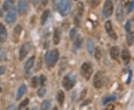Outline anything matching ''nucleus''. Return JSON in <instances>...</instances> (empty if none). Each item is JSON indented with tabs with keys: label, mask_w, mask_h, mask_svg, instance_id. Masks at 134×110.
<instances>
[{
	"label": "nucleus",
	"mask_w": 134,
	"mask_h": 110,
	"mask_svg": "<svg viewBox=\"0 0 134 110\" xmlns=\"http://www.w3.org/2000/svg\"><path fill=\"white\" fill-rule=\"evenodd\" d=\"M59 59V52L57 49H52L47 51L45 55V62L48 68H52L55 66Z\"/></svg>",
	"instance_id": "obj_1"
},
{
	"label": "nucleus",
	"mask_w": 134,
	"mask_h": 110,
	"mask_svg": "<svg viewBox=\"0 0 134 110\" xmlns=\"http://www.w3.org/2000/svg\"><path fill=\"white\" fill-rule=\"evenodd\" d=\"M72 2L70 0H60L58 4V11L62 16H66L70 13Z\"/></svg>",
	"instance_id": "obj_2"
},
{
	"label": "nucleus",
	"mask_w": 134,
	"mask_h": 110,
	"mask_svg": "<svg viewBox=\"0 0 134 110\" xmlns=\"http://www.w3.org/2000/svg\"><path fill=\"white\" fill-rule=\"evenodd\" d=\"M81 73L86 80H89L92 74V68L89 62H84L81 66Z\"/></svg>",
	"instance_id": "obj_3"
},
{
	"label": "nucleus",
	"mask_w": 134,
	"mask_h": 110,
	"mask_svg": "<svg viewBox=\"0 0 134 110\" xmlns=\"http://www.w3.org/2000/svg\"><path fill=\"white\" fill-rule=\"evenodd\" d=\"M113 12V4L111 0H106L103 7L102 13L105 17L110 16Z\"/></svg>",
	"instance_id": "obj_4"
},
{
	"label": "nucleus",
	"mask_w": 134,
	"mask_h": 110,
	"mask_svg": "<svg viewBox=\"0 0 134 110\" xmlns=\"http://www.w3.org/2000/svg\"><path fill=\"white\" fill-rule=\"evenodd\" d=\"M75 80L71 75H66L63 79L62 84L66 90L72 89L75 86Z\"/></svg>",
	"instance_id": "obj_5"
},
{
	"label": "nucleus",
	"mask_w": 134,
	"mask_h": 110,
	"mask_svg": "<svg viewBox=\"0 0 134 110\" xmlns=\"http://www.w3.org/2000/svg\"><path fill=\"white\" fill-rule=\"evenodd\" d=\"M30 48H31V45L29 44V42H26V43H24L20 48V56H19V59L20 60H23L24 58L28 55V52L30 51Z\"/></svg>",
	"instance_id": "obj_6"
},
{
	"label": "nucleus",
	"mask_w": 134,
	"mask_h": 110,
	"mask_svg": "<svg viewBox=\"0 0 134 110\" xmlns=\"http://www.w3.org/2000/svg\"><path fill=\"white\" fill-rule=\"evenodd\" d=\"M93 84L95 89H101L103 86L102 80V72L101 71H98L93 79Z\"/></svg>",
	"instance_id": "obj_7"
},
{
	"label": "nucleus",
	"mask_w": 134,
	"mask_h": 110,
	"mask_svg": "<svg viewBox=\"0 0 134 110\" xmlns=\"http://www.w3.org/2000/svg\"><path fill=\"white\" fill-rule=\"evenodd\" d=\"M105 29H106V33L108 35L113 39V40H117V35L115 34V32L113 31V26H112V23L110 21H106L105 23Z\"/></svg>",
	"instance_id": "obj_8"
},
{
	"label": "nucleus",
	"mask_w": 134,
	"mask_h": 110,
	"mask_svg": "<svg viewBox=\"0 0 134 110\" xmlns=\"http://www.w3.org/2000/svg\"><path fill=\"white\" fill-rule=\"evenodd\" d=\"M16 10L15 9H12L6 15V22L7 23L11 24L12 22H14L15 20H16Z\"/></svg>",
	"instance_id": "obj_9"
},
{
	"label": "nucleus",
	"mask_w": 134,
	"mask_h": 110,
	"mask_svg": "<svg viewBox=\"0 0 134 110\" xmlns=\"http://www.w3.org/2000/svg\"><path fill=\"white\" fill-rule=\"evenodd\" d=\"M7 34L6 28L3 25L0 24V42H5L7 40Z\"/></svg>",
	"instance_id": "obj_10"
},
{
	"label": "nucleus",
	"mask_w": 134,
	"mask_h": 110,
	"mask_svg": "<svg viewBox=\"0 0 134 110\" xmlns=\"http://www.w3.org/2000/svg\"><path fill=\"white\" fill-rule=\"evenodd\" d=\"M27 11V3L25 0H20L18 2V11L20 14H25Z\"/></svg>",
	"instance_id": "obj_11"
},
{
	"label": "nucleus",
	"mask_w": 134,
	"mask_h": 110,
	"mask_svg": "<svg viewBox=\"0 0 134 110\" xmlns=\"http://www.w3.org/2000/svg\"><path fill=\"white\" fill-rule=\"evenodd\" d=\"M34 60H35V57L33 56V57H30L27 60V62H25V64L24 66V70L26 73H28V71L31 70V69L33 67L34 63Z\"/></svg>",
	"instance_id": "obj_12"
},
{
	"label": "nucleus",
	"mask_w": 134,
	"mask_h": 110,
	"mask_svg": "<svg viewBox=\"0 0 134 110\" xmlns=\"http://www.w3.org/2000/svg\"><path fill=\"white\" fill-rule=\"evenodd\" d=\"M119 53H120V51H119V47L113 46L110 48V57L113 60H117L119 57Z\"/></svg>",
	"instance_id": "obj_13"
},
{
	"label": "nucleus",
	"mask_w": 134,
	"mask_h": 110,
	"mask_svg": "<svg viewBox=\"0 0 134 110\" xmlns=\"http://www.w3.org/2000/svg\"><path fill=\"white\" fill-rule=\"evenodd\" d=\"M121 58L125 64H128L130 60V53L127 49H123L121 51Z\"/></svg>",
	"instance_id": "obj_14"
},
{
	"label": "nucleus",
	"mask_w": 134,
	"mask_h": 110,
	"mask_svg": "<svg viewBox=\"0 0 134 110\" xmlns=\"http://www.w3.org/2000/svg\"><path fill=\"white\" fill-rule=\"evenodd\" d=\"M60 29L59 27H57L55 30V33H54V36H53V42L55 45H58L59 42L60 41Z\"/></svg>",
	"instance_id": "obj_15"
},
{
	"label": "nucleus",
	"mask_w": 134,
	"mask_h": 110,
	"mask_svg": "<svg viewBox=\"0 0 134 110\" xmlns=\"http://www.w3.org/2000/svg\"><path fill=\"white\" fill-rule=\"evenodd\" d=\"M57 100L58 101L59 104L60 106L63 105V103L64 102V100H65V95H64V92L61 90H59L57 91Z\"/></svg>",
	"instance_id": "obj_16"
},
{
	"label": "nucleus",
	"mask_w": 134,
	"mask_h": 110,
	"mask_svg": "<svg viewBox=\"0 0 134 110\" xmlns=\"http://www.w3.org/2000/svg\"><path fill=\"white\" fill-rule=\"evenodd\" d=\"M26 91V87L25 85H22L18 89L17 94H16V100H20L22 97L24 95V94Z\"/></svg>",
	"instance_id": "obj_17"
},
{
	"label": "nucleus",
	"mask_w": 134,
	"mask_h": 110,
	"mask_svg": "<svg viewBox=\"0 0 134 110\" xmlns=\"http://www.w3.org/2000/svg\"><path fill=\"white\" fill-rule=\"evenodd\" d=\"M22 31V27L20 25H17L16 27H14V36L16 37V38H18L20 36V34H21Z\"/></svg>",
	"instance_id": "obj_18"
},
{
	"label": "nucleus",
	"mask_w": 134,
	"mask_h": 110,
	"mask_svg": "<svg viewBox=\"0 0 134 110\" xmlns=\"http://www.w3.org/2000/svg\"><path fill=\"white\" fill-rule=\"evenodd\" d=\"M50 11L49 10H46L42 14V16H41V25H44L46 23V20H48V17L49 16Z\"/></svg>",
	"instance_id": "obj_19"
},
{
	"label": "nucleus",
	"mask_w": 134,
	"mask_h": 110,
	"mask_svg": "<svg viewBox=\"0 0 134 110\" xmlns=\"http://www.w3.org/2000/svg\"><path fill=\"white\" fill-rule=\"evenodd\" d=\"M86 48H87V51L90 53V54H92L94 51V44L91 40H89L86 43Z\"/></svg>",
	"instance_id": "obj_20"
},
{
	"label": "nucleus",
	"mask_w": 134,
	"mask_h": 110,
	"mask_svg": "<svg viewBox=\"0 0 134 110\" xmlns=\"http://www.w3.org/2000/svg\"><path fill=\"white\" fill-rule=\"evenodd\" d=\"M13 6V1L12 0H6L3 5L4 11H9Z\"/></svg>",
	"instance_id": "obj_21"
},
{
	"label": "nucleus",
	"mask_w": 134,
	"mask_h": 110,
	"mask_svg": "<svg viewBox=\"0 0 134 110\" xmlns=\"http://www.w3.org/2000/svg\"><path fill=\"white\" fill-rule=\"evenodd\" d=\"M117 19L119 22H121L124 19L123 10L121 9V7H120V6H118V8H117Z\"/></svg>",
	"instance_id": "obj_22"
},
{
	"label": "nucleus",
	"mask_w": 134,
	"mask_h": 110,
	"mask_svg": "<svg viewBox=\"0 0 134 110\" xmlns=\"http://www.w3.org/2000/svg\"><path fill=\"white\" fill-rule=\"evenodd\" d=\"M81 44H82V38L78 36L77 39L75 40V42H74V47L75 49H78V48H81Z\"/></svg>",
	"instance_id": "obj_23"
},
{
	"label": "nucleus",
	"mask_w": 134,
	"mask_h": 110,
	"mask_svg": "<svg viewBox=\"0 0 134 110\" xmlns=\"http://www.w3.org/2000/svg\"><path fill=\"white\" fill-rule=\"evenodd\" d=\"M115 99H116V97L113 96V95L106 97L104 99V100H103V105H106V103H109L110 102L114 101V100H115Z\"/></svg>",
	"instance_id": "obj_24"
},
{
	"label": "nucleus",
	"mask_w": 134,
	"mask_h": 110,
	"mask_svg": "<svg viewBox=\"0 0 134 110\" xmlns=\"http://www.w3.org/2000/svg\"><path fill=\"white\" fill-rule=\"evenodd\" d=\"M78 14L79 16H82L84 14V5L82 2H78Z\"/></svg>",
	"instance_id": "obj_25"
},
{
	"label": "nucleus",
	"mask_w": 134,
	"mask_h": 110,
	"mask_svg": "<svg viewBox=\"0 0 134 110\" xmlns=\"http://www.w3.org/2000/svg\"><path fill=\"white\" fill-rule=\"evenodd\" d=\"M41 107H42V109H49L50 107V102L49 100H43L42 105H41Z\"/></svg>",
	"instance_id": "obj_26"
},
{
	"label": "nucleus",
	"mask_w": 134,
	"mask_h": 110,
	"mask_svg": "<svg viewBox=\"0 0 134 110\" xmlns=\"http://www.w3.org/2000/svg\"><path fill=\"white\" fill-rule=\"evenodd\" d=\"M95 57L96 60H99L101 57V50L99 47H97L95 49Z\"/></svg>",
	"instance_id": "obj_27"
},
{
	"label": "nucleus",
	"mask_w": 134,
	"mask_h": 110,
	"mask_svg": "<svg viewBox=\"0 0 134 110\" xmlns=\"http://www.w3.org/2000/svg\"><path fill=\"white\" fill-rule=\"evenodd\" d=\"M46 93V89L44 87H42V88L39 89L38 91H37V95H38V96L40 97H42L45 96Z\"/></svg>",
	"instance_id": "obj_28"
},
{
	"label": "nucleus",
	"mask_w": 134,
	"mask_h": 110,
	"mask_svg": "<svg viewBox=\"0 0 134 110\" xmlns=\"http://www.w3.org/2000/svg\"><path fill=\"white\" fill-rule=\"evenodd\" d=\"M127 41L129 45H132V44L133 42V35L130 34V33H127Z\"/></svg>",
	"instance_id": "obj_29"
},
{
	"label": "nucleus",
	"mask_w": 134,
	"mask_h": 110,
	"mask_svg": "<svg viewBox=\"0 0 134 110\" xmlns=\"http://www.w3.org/2000/svg\"><path fill=\"white\" fill-rule=\"evenodd\" d=\"M31 83V86H32L33 88H36V87L37 86V84H38V78H37V77H32Z\"/></svg>",
	"instance_id": "obj_30"
},
{
	"label": "nucleus",
	"mask_w": 134,
	"mask_h": 110,
	"mask_svg": "<svg viewBox=\"0 0 134 110\" xmlns=\"http://www.w3.org/2000/svg\"><path fill=\"white\" fill-rule=\"evenodd\" d=\"M28 103H29V99H28V98L25 99V100H24L20 104V106H19V109H22V108L25 107V106H27Z\"/></svg>",
	"instance_id": "obj_31"
},
{
	"label": "nucleus",
	"mask_w": 134,
	"mask_h": 110,
	"mask_svg": "<svg viewBox=\"0 0 134 110\" xmlns=\"http://www.w3.org/2000/svg\"><path fill=\"white\" fill-rule=\"evenodd\" d=\"M125 30L127 33H130L131 31V21L128 20L125 24Z\"/></svg>",
	"instance_id": "obj_32"
},
{
	"label": "nucleus",
	"mask_w": 134,
	"mask_h": 110,
	"mask_svg": "<svg viewBox=\"0 0 134 110\" xmlns=\"http://www.w3.org/2000/svg\"><path fill=\"white\" fill-rule=\"evenodd\" d=\"M129 6H128V8H127V14H130L133 10L134 8V2H131L130 3H129V5H128Z\"/></svg>",
	"instance_id": "obj_33"
},
{
	"label": "nucleus",
	"mask_w": 134,
	"mask_h": 110,
	"mask_svg": "<svg viewBox=\"0 0 134 110\" xmlns=\"http://www.w3.org/2000/svg\"><path fill=\"white\" fill-rule=\"evenodd\" d=\"M76 34H77V31H76V29H75V28H73V29L71 30L70 37L72 40L75 39V37L76 36Z\"/></svg>",
	"instance_id": "obj_34"
},
{
	"label": "nucleus",
	"mask_w": 134,
	"mask_h": 110,
	"mask_svg": "<svg viewBox=\"0 0 134 110\" xmlns=\"http://www.w3.org/2000/svg\"><path fill=\"white\" fill-rule=\"evenodd\" d=\"M120 1H121V6L124 7H127V5H129V3H130L129 0H120Z\"/></svg>",
	"instance_id": "obj_35"
},
{
	"label": "nucleus",
	"mask_w": 134,
	"mask_h": 110,
	"mask_svg": "<svg viewBox=\"0 0 134 110\" xmlns=\"http://www.w3.org/2000/svg\"><path fill=\"white\" fill-rule=\"evenodd\" d=\"M99 4V0H91V2H90V5H91V6L93 7L98 6Z\"/></svg>",
	"instance_id": "obj_36"
},
{
	"label": "nucleus",
	"mask_w": 134,
	"mask_h": 110,
	"mask_svg": "<svg viewBox=\"0 0 134 110\" xmlns=\"http://www.w3.org/2000/svg\"><path fill=\"white\" fill-rule=\"evenodd\" d=\"M86 89H84L82 91H81V96H80V100H81L82 99H84L86 96Z\"/></svg>",
	"instance_id": "obj_37"
},
{
	"label": "nucleus",
	"mask_w": 134,
	"mask_h": 110,
	"mask_svg": "<svg viewBox=\"0 0 134 110\" xmlns=\"http://www.w3.org/2000/svg\"><path fill=\"white\" fill-rule=\"evenodd\" d=\"M46 81V77L43 75H41V77H40V84H41V86H44Z\"/></svg>",
	"instance_id": "obj_38"
},
{
	"label": "nucleus",
	"mask_w": 134,
	"mask_h": 110,
	"mask_svg": "<svg viewBox=\"0 0 134 110\" xmlns=\"http://www.w3.org/2000/svg\"><path fill=\"white\" fill-rule=\"evenodd\" d=\"M5 70H6V68L5 66H0V75H3L5 73Z\"/></svg>",
	"instance_id": "obj_39"
},
{
	"label": "nucleus",
	"mask_w": 134,
	"mask_h": 110,
	"mask_svg": "<svg viewBox=\"0 0 134 110\" xmlns=\"http://www.w3.org/2000/svg\"><path fill=\"white\" fill-rule=\"evenodd\" d=\"M114 106H113V104H110L106 108V109H109V110H112V109H114Z\"/></svg>",
	"instance_id": "obj_40"
},
{
	"label": "nucleus",
	"mask_w": 134,
	"mask_h": 110,
	"mask_svg": "<svg viewBox=\"0 0 134 110\" xmlns=\"http://www.w3.org/2000/svg\"><path fill=\"white\" fill-rule=\"evenodd\" d=\"M90 102H91L90 100H86V101L84 102V103L81 105V106H85V105H87V104H89V103H90Z\"/></svg>",
	"instance_id": "obj_41"
},
{
	"label": "nucleus",
	"mask_w": 134,
	"mask_h": 110,
	"mask_svg": "<svg viewBox=\"0 0 134 110\" xmlns=\"http://www.w3.org/2000/svg\"><path fill=\"white\" fill-rule=\"evenodd\" d=\"M75 1H78V0H75Z\"/></svg>",
	"instance_id": "obj_42"
}]
</instances>
